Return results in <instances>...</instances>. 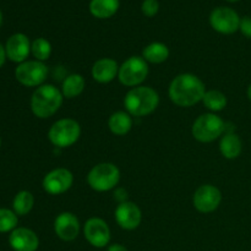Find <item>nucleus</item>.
I'll list each match as a JSON object with an SVG mask.
<instances>
[{
	"label": "nucleus",
	"instance_id": "1",
	"mask_svg": "<svg viewBox=\"0 0 251 251\" xmlns=\"http://www.w3.org/2000/svg\"><path fill=\"white\" fill-rule=\"evenodd\" d=\"M168 92L174 104L179 107H191L202 100L206 87L196 75L181 74L172 81Z\"/></svg>",
	"mask_w": 251,
	"mask_h": 251
},
{
	"label": "nucleus",
	"instance_id": "16",
	"mask_svg": "<svg viewBox=\"0 0 251 251\" xmlns=\"http://www.w3.org/2000/svg\"><path fill=\"white\" fill-rule=\"evenodd\" d=\"M9 244L15 251H36L39 247V239L28 228H16L10 234Z\"/></svg>",
	"mask_w": 251,
	"mask_h": 251
},
{
	"label": "nucleus",
	"instance_id": "24",
	"mask_svg": "<svg viewBox=\"0 0 251 251\" xmlns=\"http://www.w3.org/2000/svg\"><path fill=\"white\" fill-rule=\"evenodd\" d=\"M202 102L207 109L212 110V112H220V110L225 109L227 105V97L221 91L211 90L206 91Z\"/></svg>",
	"mask_w": 251,
	"mask_h": 251
},
{
	"label": "nucleus",
	"instance_id": "20",
	"mask_svg": "<svg viewBox=\"0 0 251 251\" xmlns=\"http://www.w3.org/2000/svg\"><path fill=\"white\" fill-rule=\"evenodd\" d=\"M119 9V0H91L90 11L97 19L112 17Z\"/></svg>",
	"mask_w": 251,
	"mask_h": 251
},
{
	"label": "nucleus",
	"instance_id": "28",
	"mask_svg": "<svg viewBox=\"0 0 251 251\" xmlns=\"http://www.w3.org/2000/svg\"><path fill=\"white\" fill-rule=\"evenodd\" d=\"M239 29L247 38L251 39V16H244L240 19Z\"/></svg>",
	"mask_w": 251,
	"mask_h": 251
},
{
	"label": "nucleus",
	"instance_id": "12",
	"mask_svg": "<svg viewBox=\"0 0 251 251\" xmlns=\"http://www.w3.org/2000/svg\"><path fill=\"white\" fill-rule=\"evenodd\" d=\"M86 240L95 248H104L110 240V229L102 218H90L83 226Z\"/></svg>",
	"mask_w": 251,
	"mask_h": 251
},
{
	"label": "nucleus",
	"instance_id": "29",
	"mask_svg": "<svg viewBox=\"0 0 251 251\" xmlns=\"http://www.w3.org/2000/svg\"><path fill=\"white\" fill-rule=\"evenodd\" d=\"M107 251H127L126 248L124 245H120V244H113L108 248Z\"/></svg>",
	"mask_w": 251,
	"mask_h": 251
},
{
	"label": "nucleus",
	"instance_id": "25",
	"mask_svg": "<svg viewBox=\"0 0 251 251\" xmlns=\"http://www.w3.org/2000/svg\"><path fill=\"white\" fill-rule=\"evenodd\" d=\"M31 51L37 60L43 63L44 60H48L49 56H50L51 46L46 38H37L32 43Z\"/></svg>",
	"mask_w": 251,
	"mask_h": 251
},
{
	"label": "nucleus",
	"instance_id": "7",
	"mask_svg": "<svg viewBox=\"0 0 251 251\" xmlns=\"http://www.w3.org/2000/svg\"><path fill=\"white\" fill-rule=\"evenodd\" d=\"M149 75V65L142 56H131L119 68L118 77L124 86L134 87L146 80Z\"/></svg>",
	"mask_w": 251,
	"mask_h": 251
},
{
	"label": "nucleus",
	"instance_id": "26",
	"mask_svg": "<svg viewBox=\"0 0 251 251\" xmlns=\"http://www.w3.org/2000/svg\"><path fill=\"white\" fill-rule=\"evenodd\" d=\"M17 215L7 208H0V233L12 232L16 229Z\"/></svg>",
	"mask_w": 251,
	"mask_h": 251
},
{
	"label": "nucleus",
	"instance_id": "13",
	"mask_svg": "<svg viewBox=\"0 0 251 251\" xmlns=\"http://www.w3.org/2000/svg\"><path fill=\"white\" fill-rule=\"evenodd\" d=\"M142 220V213L139 206L130 201L122 202L115 210V221L125 230L136 229Z\"/></svg>",
	"mask_w": 251,
	"mask_h": 251
},
{
	"label": "nucleus",
	"instance_id": "11",
	"mask_svg": "<svg viewBox=\"0 0 251 251\" xmlns=\"http://www.w3.org/2000/svg\"><path fill=\"white\" fill-rule=\"evenodd\" d=\"M74 183V176L69 169L56 168L49 172L43 179V189L50 195L66 193Z\"/></svg>",
	"mask_w": 251,
	"mask_h": 251
},
{
	"label": "nucleus",
	"instance_id": "30",
	"mask_svg": "<svg viewBox=\"0 0 251 251\" xmlns=\"http://www.w3.org/2000/svg\"><path fill=\"white\" fill-rule=\"evenodd\" d=\"M5 59H6V51H5L4 47H2L1 44H0V68H1V66L4 65Z\"/></svg>",
	"mask_w": 251,
	"mask_h": 251
},
{
	"label": "nucleus",
	"instance_id": "34",
	"mask_svg": "<svg viewBox=\"0 0 251 251\" xmlns=\"http://www.w3.org/2000/svg\"><path fill=\"white\" fill-rule=\"evenodd\" d=\"M0 146H1V140H0Z\"/></svg>",
	"mask_w": 251,
	"mask_h": 251
},
{
	"label": "nucleus",
	"instance_id": "17",
	"mask_svg": "<svg viewBox=\"0 0 251 251\" xmlns=\"http://www.w3.org/2000/svg\"><path fill=\"white\" fill-rule=\"evenodd\" d=\"M118 73H119V66L114 59L103 58L93 64L92 76L100 83L110 82L117 77Z\"/></svg>",
	"mask_w": 251,
	"mask_h": 251
},
{
	"label": "nucleus",
	"instance_id": "10",
	"mask_svg": "<svg viewBox=\"0 0 251 251\" xmlns=\"http://www.w3.org/2000/svg\"><path fill=\"white\" fill-rule=\"evenodd\" d=\"M222 201V194L215 185H201L194 194L193 202L196 210L201 213H211L217 210Z\"/></svg>",
	"mask_w": 251,
	"mask_h": 251
},
{
	"label": "nucleus",
	"instance_id": "33",
	"mask_svg": "<svg viewBox=\"0 0 251 251\" xmlns=\"http://www.w3.org/2000/svg\"><path fill=\"white\" fill-rule=\"evenodd\" d=\"M226 1H229V2H235V1H239V0H226Z\"/></svg>",
	"mask_w": 251,
	"mask_h": 251
},
{
	"label": "nucleus",
	"instance_id": "3",
	"mask_svg": "<svg viewBox=\"0 0 251 251\" xmlns=\"http://www.w3.org/2000/svg\"><path fill=\"white\" fill-rule=\"evenodd\" d=\"M63 93L53 85L39 86L31 97V109L37 118L47 119L63 104Z\"/></svg>",
	"mask_w": 251,
	"mask_h": 251
},
{
	"label": "nucleus",
	"instance_id": "15",
	"mask_svg": "<svg viewBox=\"0 0 251 251\" xmlns=\"http://www.w3.org/2000/svg\"><path fill=\"white\" fill-rule=\"evenodd\" d=\"M55 234L64 242H73L80 232V222L71 212H63L54 221Z\"/></svg>",
	"mask_w": 251,
	"mask_h": 251
},
{
	"label": "nucleus",
	"instance_id": "8",
	"mask_svg": "<svg viewBox=\"0 0 251 251\" xmlns=\"http://www.w3.org/2000/svg\"><path fill=\"white\" fill-rule=\"evenodd\" d=\"M16 80L27 87L41 86L48 76V68L44 63L38 60L24 61L15 70Z\"/></svg>",
	"mask_w": 251,
	"mask_h": 251
},
{
	"label": "nucleus",
	"instance_id": "31",
	"mask_svg": "<svg viewBox=\"0 0 251 251\" xmlns=\"http://www.w3.org/2000/svg\"><path fill=\"white\" fill-rule=\"evenodd\" d=\"M248 97H249V100H251V83L249 85V87H248Z\"/></svg>",
	"mask_w": 251,
	"mask_h": 251
},
{
	"label": "nucleus",
	"instance_id": "27",
	"mask_svg": "<svg viewBox=\"0 0 251 251\" xmlns=\"http://www.w3.org/2000/svg\"><path fill=\"white\" fill-rule=\"evenodd\" d=\"M142 14L147 17H153L158 12L159 4L157 0H144L141 5Z\"/></svg>",
	"mask_w": 251,
	"mask_h": 251
},
{
	"label": "nucleus",
	"instance_id": "23",
	"mask_svg": "<svg viewBox=\"0 0 251 251\" xmlns=\"http://www.w3.org/2000/svg\"><path fill=\"white\" fill-rule=\"evenodd\" d=\"M34 205V199L29 191L22 190L17 193L15 196L14 202H12V207H14V212L17 216H25L32 210Z\"/></svg>",
	"mask_w": 251,
	"mask_h": 251
},
{
	"label": "nucleus",
	"instance_id": "14",
	"mask_svg": "<svg viewBox=\"0 0 251 251\" xmlns=\"http://www.w3.org/2000/svg\"><path fill=\"white\" fill-rule=\"evenodd\" d=\"M31 42L28 37L24 33H15L7 39L5 51H6V58L14 63H24L27 56L31 53Z\"/></svg>",
	"mask_w": 251,
	"mask_h": 251
},
{
	"label": "nucleus",
	"instance_id": "2",
	"mask_svg": "<svg viewBox=\"0 0 251 251\" xmlns=\"http://www.w3.org/2000/svg\"><path fill=\"white\" fill-rule=\"evenodd\" d=\"M159 104V96L153 88L147 86L134 87L126 93L124 105L127 113L134 117H145L156 110Z\"/></svg>",
	"mask_w": 251,
	"mask_h": 251
},
{
	"label": "nucleus",
	"instance_id": "5",
	"mask_svg": "<svg viewBox=\"0 0 251 251\" xmlns=\"http://www.w3.org/2000/svg\"><path fill=\"white\" fill-rule=\"evenodd\" d=\"M226 131V123L221 119L218 115L213 113L202 114L194 122L193 136L198 141L207 144V142L215 141Z\"/></svg>",
	"mask_w": 251,
	"mask_h": 251
},
{
	"label": "nucleus",
	"instance_id": "9",
	"mask_svg": "<svg viewBox=\"0 0 251 251\" xmlns=\"http://www.w3.org/2000/svg\"><path fill=\"white\" fill-rule=\"evenodd\" d=\"M210 24L215 31L223 34H232L239 29L240 17L235 10L230 7L220 6L212 10L210 15Z\"/></svg>",
	"mask_w": 251,
	"mask_h": 251
},
{
	"label": "nucleus",
	"instance_id": "22",
	"mask_svg": "<svg viewBox=\"0 0 251 251\" xmlns=\"http://www.w3.org/2000/svg\"><path fill=\"white\" fill-rule=\"evenodd\" d=\"M85 90V78L80 74H71L64 80L61 93L66 98H75Z\"/></svg>",
	"mask_w": 251,
	"mask_h": 251
},
{
	"label": "nucleus",
	"instance_id": "21",
	"mask_svg": "<svg viewBox=\"0 0 251 251\" xmlns=\"http://www.w3.org/2000/svg\"><path fill=\"white\" fill-rule=\"evenodd\" d=\"M169 56V49L166 44L161 42H153L149 44L142 51V58L152 64H161L166 61Z\"/></svg>",
	"mask_w": 251,
	"mask_h": 251
},
{
	"label": "nucleus",
	"instance_id": "6",
	"mask_svg": "<svg viewBox=\"0 0 251 251\" xmlns=\"http://www.w3.org/2000/svg\"><path fill=\"white\" fill-rule=\"evenodd\" d=\"M120 179V171L113 163H100L93 167L87 176V183L93 190L103 191L112 190L118 185Z\"/></svg>",
	"mask_w": 251,
	"mask_h": 251
},
{
	"label": "nucleus",
	"instance_id": "4",
	"mask_svg": "<svg viewBox=\"0 0 251 251\" xmlns=\"http://www.w3.org/2000/svg\"><path fill=\"white\" fill-rule=\"evenodd\" d=\"M81 127L76 120L65 118L54 123L48 131V139L59 149L70 147L80 139Z\"/></svg>",
	"mask_w": 251,
	"mask_h": 251
},
{
	"label": "nucleus",
	"instance_id": "19",
	"mask_svg": "<svg viewBox=\"0 0 251 251\" xmlns=\"http://www.w3.org/2000/svg\"><path fill=\"white\" fill-rule=\"evenodd\" d=\"M108 126L109 130L114 135L123 136L126 135L132 127V119L129 115V113L125 112H117L110 115L108 120Z\"/></svg>",
	"mask_w": 251,
	"mask_h": 251
},
{
	"label": "nucleus",
	"instance_id": "18",
	"mask_svg": "<svg viewBox=\"0 0 251 251\" xmlns=\"http://www.w3.org/2000/svg\"><path fill=\"white\" fill-rule=\"evenodd\" d=\"M243 150V144L240 137L234 132H227L221 139L220 151L222 156L227 159H234L240 156Z\"/></svg>",
	"mask_w": 251,
	"mask_h": 251
},
{
	"label": "nucleus",
	"instance_id": "32",
	"mask_svg": "<svg viewBox=\"0 0 251 251\" xmlns=\"http://www.w3.org/2000/svg\"><path fill=\"white\" fill-rule=\"evenodd\" d=\"M1 24H2V14L1 11H0V26H1Z\"/></svg>",
	"mask_w": 251,
	"mask_h": 251
}]
</instances>
